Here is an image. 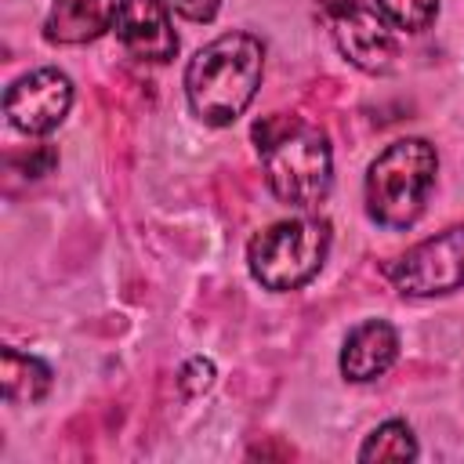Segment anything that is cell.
Returning <instances> with one entry per match:
<instances>
[{
  "label": "cell",
  "instance_id": "5b68a950",
  "mask_svg": "<svg viewBox=\"0 0 464 464\" xmlns=\"http://www.w3.org/2000/svg\"><path fill=\"white\" fill-rule=\"evenodd\" d=\"M388 279L402 297H439L464 286V225L420 239L388 265Z\"/></svg>",
  "mask_w": 464,
  "mask_h": 464
},
{
  "label": "cell",
  "instance_id": "5bb4252c",
  "mask_svg": "<svg viewBox=\"0 0 464 464\" xmlns=\"http://www.w3.org/2000/svg\"><path fill=\"white\" fill-rule=\"evenodd\" d=\"M163 7L185 22H210L221 11V0H163Z\"/></svg>",
  "mask_w": 464,
  "mask_h": 464
},
{
  "label": "cell",
  "instance_id": "8992f818",
  "mask_svg": "<svg viewBox=\"0 0 464 464\" xmlns=\"http://www.w3.org/2000/svg\"><path fill=\"white\" fill-rule=\"evenodd\" d=\"M326 25L337 44V51L362 72H392L399 44L388 25V18L362 4V0H330L326 4Z\"/></svg>",
  "mask_w": 464,
  "mask_h": 464
},
{
  "label": "cell",
  "instance_id": "9a60e30c",
  "mask_svg": "<svg viewBox=\"0 0 464 464\" xmlns=\"http://www.w3.org/2000/svg\"><path fill=\"white\" fill-rule=\"evenodd\" d=\"M214 381V362L210 359H188V366L181 370V388L188 392V395H196V392H203L207 384Z\"/></svg>",
  "mask_w": 464,
  "mask_h": 464
},
{
  "label": "cell",
  "instance_id": "ba28073f",
  "mask_svg": "<svg viewBox=\"0 0 464 464\" xmlns=\"http://www.w3.org/2000/svg\"><path fill=\"white\" fill-rule=\"evenodd\" d=\"M112 29L123 51L138 62L163 65L178 54V33L170 25V11L163 7V0H123Z\"/></svg>",
  "mask_w": 464,
  "mask_h": 464
},
{
  "label": "cell",
  "instance_id": "52a82bcc",
  "mask_svg": "<svg viewBox=\"0 0 464 464\" xmlns=\"http://www.w3.org/2000/svg\"><path fill=\"white\" fill-rule=\"evenodd\" d=\"M72 105V80L62 69H33L18 76L4 94V112L22 134L54 130Z\"/></svg>",
  "mask_w": 464,
  "mask_h": 464
},
{
  "label": "cell",
  "instance_id": "30bf717a",
  "mask_svg": "<svg viewBox=\"0 0 464 464\" xmlns=\"http://www.w3.org/2000/svg\"><path fill=\"white\" fill-rule=\"evenodd\" d=\"M123 0H51L44 36L51 44H91L112 29Z\"/></svg>",
  "mask_w": 464,
  "mask_h": 464
},
{
  "label": "cell",
  "instance_id": "9c48e42d",
  "mask_svg": "<svg viewBox=\"0 0 464 464\" xmlns=\"http://www.w3.org/2000/svg\"><path fill=\"white\" fill-rule=\"evenodd\" d=\"M399 359V334L392 323L384 319H366L359 323L341 348V373L355 384L377 381L381 373L392 370V362Z\"/></svg>",
  "mask_w": 464,
  "mask_h": 464
},
{
  "label": "cell",
  "instance_id": "277c9868",
  "mask_svg": "<svg viewBox=\"0 0 464 464\" xmlns=\"http://www.w3.org/2000/svg\"><path fill=\"white\" fill-rule=\"evenodd\" d=\"M330 225L323 218H286L257 232L246 246L250 276L265 290H297L326 261Z\"/></svg>",
  "mask_w": 464,
  "mask_h": 464
},
{
  "label": "cell",
  "instance_id": "3957f363",
  "mask_svg": "<svg viewBox=\"0 0 464 464\" xmlns=\"http://www.w3.org/2000/svg\"><path fill=\"white\" fill-rule=\"evenodd\" d=\"M439 174V156L435 145L424 138H399L392 141L384 152H377V160L366 170V214L381 225V228H410L431 196Z\"/></svg>",
  "mask_w": 464,
  "mask_h": 464
},
{
  "label": "cell",
  "instance_id": "7c38bea8",
  "mask_svg": "<svg viewBox=\"0 0 464 464\" xmlns=\"http://www.w3.org/2000/svg\"><path fill=\"white\" fill-rule=\"evenodd\" d=\"M413 457H417V439L406 420L377 424L359 450V460H413Z\"/></svg>",
  "mask_w": 464,
  "mask_h": 464
},
{
  "label": "cell",
  "instance_id": "6da1fadb",
  "mask_svg": "<svg viewBox=\"0 0 464 464\" xmlns=\"http://www.w3.org/2000/svg\"><path fill=\"white\" fill-rule=\"evenodd\" d=\"M254 145L272 196L286 207H315L330 192L334 156L326 134L294 112H272L254 123Z\"/></svg>",
  "mask_w": 464,
  "mask_h": 464
},
{
  "label": "cell",
  "instance_id": "8fae6325",
  "mask_svg": "<svg viewBox=\"0 0 464 464\" xmlns=\"http://www.w3.org/2000/svg\"><path fill=\"white\" fill-rule=\"evenodd\" d=\"M0 377H4V399L7 402H40L51 392V370L18 348L0 352Z\"/></svg>",
  "mask_w": 464,
  "mask_h": 464
},
{
  "label": "cell",
  "instance_id": "4fadbf2b",
  "mask_svg": "<svg viewBox=\"0 0 464 464\" xmlns=\"http://www.w3.org/2000/svg\"><path fill=\"white\" fill-rule=\"evenodd\" d=\"M377 11L388 18L392 29L424 33L439 14V0H377Z\"/></svg>",
  "mask_w": 464,
  "mask_h": 464
},
{
  "label": "cell",
  "instance_id": "7a4b0ae2",
  "mask_svg": "<svg viewBox=\"0 0 464 464\" xmlns=\"http://www.w3.org/2000/svg\"><path fill=\"white\" fill-rule=\"evenodd\" d=\"M265 72V44L250 33H221L199 47L185 69L192 112L210 127L236 123L254 102Z\"/></svg>",
  "mask_w": 464,
  "mask_h": 464
}]
</instances>
